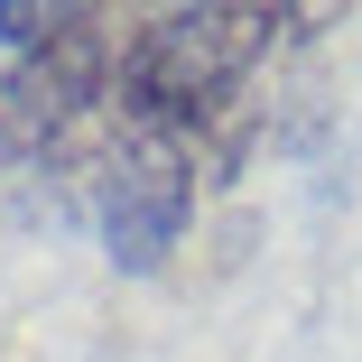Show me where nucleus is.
I'll return each instance as SVG.
<instances>
[{
  "instance_id": "20e7f679",
  "label": "nucleus",
  "mask_w": 362,
  "mask_h": 362,
  "mask_svg": "<svg viewBox=\"0 0 362 362\" xmlns=\"http://www.w3.org/2000/svg\"><path fill=\"white\" fill-rule=\"evenodd\" d=\"M65 19H75V10H28V0H0V47H19V56H28V47H47Z\"/></svg>"
},
{
  "instance_id": "7ed1b4c3",
  "label": "nucleus",
  "mask_w": 362,
  "mask_h": 362,
  "mask_svg": "<svg viewBox=\"0 0 362 362\" xmlns=\"http://www.w3.org/2000/svg\"><path fill=\"white\" fill-rule=\"evenodd\" d=\"M93 93H103V28H93V10H75L47 47L0 65V168L47 158Z\"/></svg>"
},
{
  "instance_id": "f03ea898",
  "label": "nucleus",
  "mask_w": 362,
  "mask_h": 362,
  "mask_svg": "<svg viewBox=\"0 0 362 362\" xmlns=\"http://www.w3.org/2000/svg\"><path fill=\"white\" fill-rule=\"evenodd\" d=\"M186 214H195V149H186V130H149L139 121L103 158V251H112V269H130V279L168 269V251L186 242Z\"/></svg>"
},
{
  "instance_id": "f257e3e1",
  "label": "nucleus",
  "mask_w": 362,
  "mask_h": 362,
  "mask_svg": "<svg viewBox=\"0 0 362 362\" xmlns=\"http://www.w3.org/2000/svg\"><path fill=\"white\" fill-rule=\"evenodd\" d=\"M269 28H279V10H260V0H195V10H158L149 28L130 37V56H121V103L149 121V130L204 121V112L269 56Z\"/></svg>"
}]
</instances>
